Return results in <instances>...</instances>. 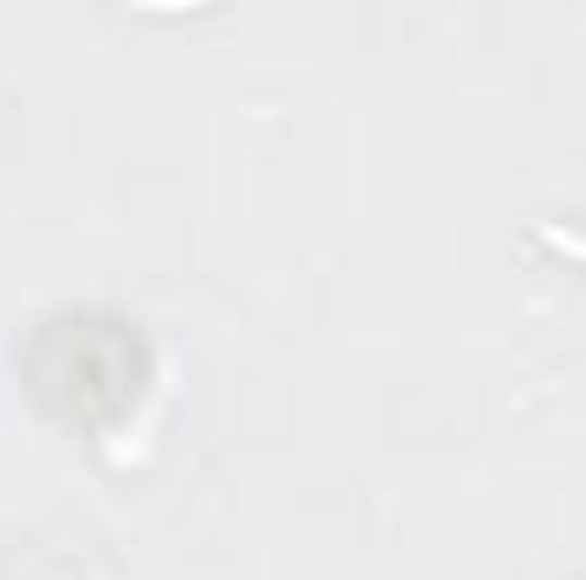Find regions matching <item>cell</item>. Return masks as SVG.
<instances>
[{
    "instance_id": "6da1fadb",
    "label": "cell",
    "mask_w": 586,
    "mask_h": 580,
    "mask_svg": "<svg viewBox=\"0 0 586 580\" xmlns=\"http://www.w3.org/2000/svg\"><path fill=\"white\" fill-rule=\"evenodd\" d=\"M546 239H552V246H573V254H586V239H573V233H559V225H546Z\"/></svg>"
}]
</instances>
